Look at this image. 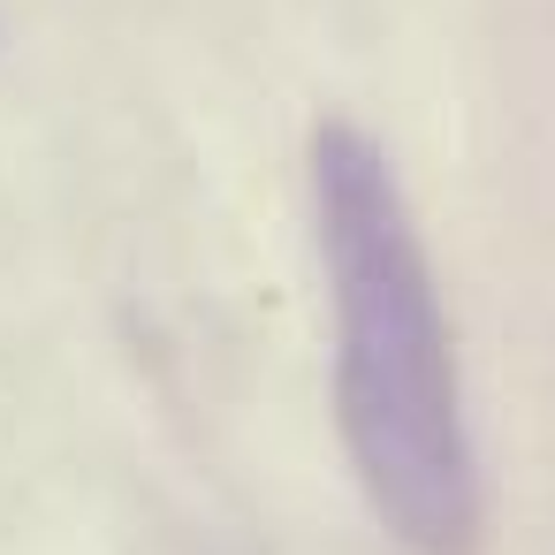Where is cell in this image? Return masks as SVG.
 Wrapping results in <instances>:
<instances>
[{
  "instance_id": "cell-1",
  "label": "cell",
  "mask_w": 555,
  "mask_h": 555,
  "mask_svg": "<svg viewBox=\"0 0 555 555\" xmlns=\"http://www.w3.org/2000/svg\"><path fill=\"white\" fill-rule=\"evenodd\" d=\"M312 221L335 297V418L358 487L411 555H472L487 502L441 289L403 183L358 122L312 130Z\"/></svg>"
}]
</instances>
